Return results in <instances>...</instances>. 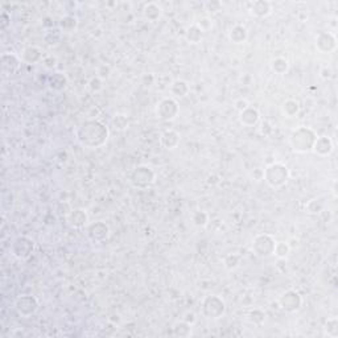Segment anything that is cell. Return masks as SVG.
<instances>
[{
  "label": "cell",
  "mask_w": 338,
  "mask_h": 338,
  "mask_svg": "<svg viewBox=\"0 0 338 338\" xmlns=\"http://www.w3.org/2000/svg\"><path fill=\"white\" fill-rule=\"evenodd\" d=\"M110 138V130L104 123L97 119L85 120L77 127L76 139L85 148L97 149L103 147Z\"/></svg>",
  "instance_id": "obj_1"
},
{
  "label": "cell",
  "mask_w": 338,
  "mask_h": 338,
  "mask_svg": "<svg viewBox=\"0 0 338 338\" xmlns=\"http://www.w3.org/2000/svg\"><path fill=\"white\" fill-rule=\"evenodd\" d=\"M317 136L313 128L300 126L290 132V145L296 153H309L313 149Z\"/></svg>",
  "instance_id": "obj_2"
},
{
  "label": "cell",
  "mask_w": 338,
  "mask_h": 338,
  "mask_svg": "<svg viewBox=\"0 0 338 338\" xmlns=\"http://www.w3.org/2000/svg\"><path fill=\"white\" fill-rule=\"evenodd\" d=\"M290 179V172L286 164L274 161V163L268 164L264 168V176L263 180L271 189H280V188L286 187Z\"/></svg>",
  "instance_id": "obj_3"
},
{
  "label": "cell",
  "mask_w": 338,
  "mask_h": 338,
  "mask_svg": "<svg viewBox=\"0 0 338 338\" xmlns=\"http://www.w3.org/2000/svg\"><path fill=\"white\" fill-rule=\"evenodd\" d=\"M156 177H157V176H156L155 169H153L151 165L140 164V165L135 167L131 172H130L128 181H130V184H131L135 189L144 191V189L151 188L152 185L156 183Z\"/></svg>",
  "instance_id": "obj_4"
},
{
  "label": "cell",
  "mask_w": 338,
  "mask_h": 338,
  "mask_svg": "<svg viewBox=\"0 0 338 338\" xmlns=\"http://www.w3.org/2000/svg\"><path fill=\"white\" fill-rule=\"evenodd\" d=\"M226 301L218 294H207L201 301V314L207 320H219L226 314Z\"/></svg>",
  "instance_id": "obj_5"
},
{
  "label": "cell",
  "mask_w": 338,
  "mask_h": 338,
  "mask_svg": "<svg viewBox=\"0 0 338 338\" xmlns=\"http://www.w3.org/2000/svg\"><path fill=\"white\" fill-rule=\"evenodd\" d=\"M276 242L278 241L275 239L274 235L267 234V233L258 234L254 237L251 242V250L259 258H270L274 255Z\"/></svg>",
  "instance_id": "obj_6"
},
{
  "label": "cell",
  "mask_w": 338,
  "mask_h": 338,
  "mask_svg": "<svg viewBox=\"0 0 338 338\" xmlns=\"http://www.w3.org/2000/svg\"><path fill=\"white\" fill-rule=\"evenodd\" d=\"M156 118L161 122H172L175 120L180 114V104L179 102L172 98L167 97L160 100L159 103L156 104L155 108Z\"/></svg>",
  "instance_id": "obj_7"
},
{
  "label": "cell",
  "mask_w": 338,
  "mask_h": 338,
  "mask_svg": "<svg viewBox=\"0 0 338 338\" xmlns=\"http://www.w3.org/2000/svg\"><path fill=\"white\" fill-rule=\"evenodd\" d=\"M35 247L36 243L32 238H29L27 235H20L11 244V254L19 260H27L35 252Z\"/></svg>",
  "instance_id": "obj_8"
},
{
  "label": "cell",
  "mask_w": 338,
  "mask_h": 338,
  "mask_svg": "<svg viewBox=\"0 0 338 338\" xmlns=\"http://www.w3.org/2000/svg\"><path fill=\"white\" fill-rule=\"evenodd\" d=\"M278 302L283 312L293 314L301 309L304 300H302L301 293L296 290H287L286 292L280 294Z\"/></svg>",
  "instance_id": "obj_9"
},
{
  "label": "cell",
  "mask_w": 338,
  "mask_h": 338,
  "mask_svg": "<svg viewBox=\"0 0 338 338\" xmlns=\"http://www.w3.org/2000/svg\"><path fill=\"white\" fill-rule=\"evenodd\" d=\"M39 300L32 294H23L15 301V310L21 317H31L39 310Z\"/></svg>",
  "instance_id": "obj_10"
},
{
  "label": "cell",
  "mask_w": 338,
  "mask_h": 338,
  "mask_svg": "<svg viewBox=\"0 0 338 338\" xmlns=\"http://www.w3.org/2000/svg\"><path fill=\"white\" fill-rule=\"evenodd\" d=\"M314 45L322 54H330L337 49V37L333 32H320L314 39Z\"/></svg>",
  "instance_id": "obj_11"
},
{
  "label": "cell",
  "mask_w": 338,
  "mask_h": 338,
  "mask_svg": "<svg viewBox=\"0 0 338 338\" xmlns=\"http://www.w3.org/2000/svg\"><path fill=\"white\" fill-rule=\"evenodd\" d=\"M110 227L103 221H97L88 226V237L93 243H103L110 238Z\"/></svg>",
  "instance_id": "obj_12"
},
{
  "label": "cell",
  "mask_w": 338,
  "mask_h": 338,
  "mask_svg": "<svg viewBox=\"0 0 338 338\" xmlns=\"http://www.w3.org/2000/svg\"><path fill=\"white\" fill-rule=\"evenodd\" d=\"M21 57H19L16 53L5 52L0 57V64H1V72L5 76H12L16 74L21 68Z\"/></svg>",
  "instance_id": "obj_13"
},
{
  "label": "cell",
  "mask_w": 338,
  "mask_h": 338,
  "mask_svg": "<svg viewBox=\"0 0 338 338\" xmlns=\"http://www.w3.org/2000/svg\"><path fill=\"white\" fill-rule=\"evenodd\" d=\"M68 225L72 229H84V227L89 226V214L86 209L82 207H77L74 210H72L66 217Z\"/></svg>",
  "instance_id": "obj_14"
},
{
  "label": "cell",
  "mask_w": 338,
  "mask_h": 338,
  "mask_svg": "<svg viewBox=\"0 0 338 338\" xmlns=\"http://www.w3.org/2000/svg\"><path fill=\"white\" fill-rule=\"evenodd\" d=\"M238 120L243 127H255L260 123V112L254 106H248L243 111L238 112Z\"/></svg>",
  "instance_id": "obj_15"
},
{
  "label": "cell",
  "mask_w": 338,
  "mask_h": 338,
  "mask_svg": "<svg viewBox=\"0 0 338 338\" xmlns=\"http://www.w3.org/2000/svg\"><path fill=\"white\" fill-rule=\"evenodd\" d=\"M334 151V143L333 140L330 139L329 136H317L316 143L313 145L312 152L316 153L320 157H328L333 153Z\"/></svg>",
  "instance_id": "obj_16"
},
{
  "label": "cell",
  "mask_w": 338,
  "mask_h": 338,
  "mask_svg": "<svg viewBox=\"0 0 338 338\" xmlns=\"http://www.w3.org/2000/svg\"><path fill=\"white\" fill-rule=\"evenodd\" d=\"M250 13L256 19H266L272 13V3L268 0H255L250 4Z\"/></svg>",
  "instance_id": "obj_17"
},
{
  "label": "cell",
  "mask_w": 338,
  "mask_h": 338,
  "mask_svg": "<svg viewBox=\"0 0 338 338\" xmlns=\"http://www.w3.org/2000/svg\"><path fill=\"white\" fill-rule=\"evenodd\" d=\"M180 142H181V136H180L179 132L172 130V128L165 130L160 136V144L168 151L176 149L180 145Z\"/></svg>",
  "instance_id": "obj_18"
},
{
  "label": "cell",
  "mask_w": 338,
  "mask_h": 338,
  "mask_svg": "<svg viewBox=\"0 0 338 338\" xmlns=\"http://www.w3.org/2000/svg\"><path fill=\"white\" fill-rule=\"evenodd\" d=\"M169 93L172 98H175L176 100L183 99L191 94V85L185 80H175L169 86Z\"/></svg>",
  "instance_id": "obj_19"
},
{
  "label": "cell",
  "mask_w": 338,
  "mask_h": 338,
  "mask_svg": "<svg viewBox=\"0 0 338 338\" xmlns=\"http://www.w3.org/2000/svg\"><path fill=\"white\" fill-rule=\"evenodd\" d=\"M227 37H229V40H230L233 44H244V43L248 40V31H247V28L244 25L235 24L233 25L230 31H229Z\"/></svg>",
  "instance_id": "obj_20"
},
{
  "label": "cell",
  "mask_w": 338,
  "mask_h": 338,
  "mask_svg": "<svg viewBox=\"0 0 338 338\" xmlns=\"http://www.w3.org/2000/svg\"><path fill=\"white\" fill-rule=\"evenodd\" d=\"M21 60L24 64L28 65H36L39 62L44 60L43 58V52L39 47H35V45H31V47H27V48L23 50L21 53Z\"/></svg>",
  "instance_id": "obj_21"
},
{
  "label": "cell",
  "mask_w": 338,
  "mask_h": 338,
  "mask_svg": "<svg viewBox=\"0 0 338 338\" xmlns=\"http://www.w3.org/2000/svg\"><path fill=\"white\" fill-rule=\"evenodd\" d=\"M161 15H163V7L159 3L149 1L144 5L143 17L144 20L148 21V23H156L161 17Z\"/></svg>",
  "instance_id": "obj_22"
},
{
  "label": "cell",
  "mask_w": 338,
  "mask_h": 338,
  "mask_svg": "<svg viewBox=\"0 0 338 338\" xmlns=\"http://www.w3.org/2000/svg\"><path fill=\"white\" fill-rule=\"evenodd\" d=\"M48 85H49V89L53 90V92H64L65 89L68 88L69 80H68V77L65 76L64 73L56 72L49 76Z\"/></svg>",
  "instance_id": "obj_23"
},
{
  "label": "cell",
  "mask_w": 338,
  "mask_h": 338,
  "mask_svg": "<svg viewBox=\"0 0 338 338\" xmlns=\"http://www.w3.org/2000/svg\"><path fill=\"white\" fill-rule=\"evenodd\" d=\"M280 111H282L284 118H296L300 112V103L296 99H287L283 102L280 106Z\"/></svg>",
  "instance_id": "obj_24"
},
{
  "label": "cell",
  "mask_w": 338,
  "mask_h": 338,
  "mask_svg": "<svg viewBox=\"0 0 338 338\" xmlns=\"http://www.w3.org/2000/svg\"><path fill=\"white\" fill-rule=\"evenodd\" d=\"M61 40H62V32H61L60 28L48 29V31L44 33V36H43V41H44V44L47 45L48 48H56V47H58Z\"/></svg>",
  "instance_id": "obj_25"
},
{
  "label": "cell",
  "mask_w": 338,
  "mask_h": 338,
  "mask_svg": "<svg viewBox=\"0 0 338 338\" xmlns=\"http://www.w3.org/2000/svg\"><path fill=\"white\" fill-rule=\"evenodd\" d=\"M203 35H205V33L201 31V28H199L198 25L192 24L191 27H188L187 31H185V40H187L188 44L197 45L203 40Z\"/></svg>",
  "instance_id": "obj_26"
},
{
  "label": "cell",
  "mask_w": 338,
  "mask_h": 338,
  "mask_svg": "<svg viewBox=\"0 0 338 338\" xmlns=\"http://www.w3.org/2000/svg\"><path fill=\"white\" fill-rule=\"evenodd\" d=\"M270 68L272 73L278 76H284L290 70V61L286 57H275L270 62Z\"/></svg>",
  "instance_id": "obj_27"
},
{
  "label": "cell",
  "mask_w": 338,
  "mask_h": 338,
  "mask_svg": "<svg viewBox=\"0 0 338 338\" xmlns=\"http://www.w3.org/2000/svg\"><path fill=\"white\" fill-rule=\"evenodd\" d=\"M58 27L62 33H72L78 28V19L73 15H66V16L61 17V20L58 21Z\"/></svg>",
  "instance_id": "obj_28"
},
{
  "label": "cell",
  "mask_w": 338,
  "mask_h": 338,
  "mask_svg": "<svg viewBox=\"0 0 338 338\" xmlns=\"http://www.w3.org/2000/svg\"><path fill=\"white\" fill-rule=\"evenodd\" d=\"M191 221L193 223V226L198 227V229H205L209 225L210 217L205 210H195L192 214Z\"/></svg>",
  "instance_id": "obj_29"
},
{
  "label": "cell",
  "mask_w": 338,
  "mask_h": 338,
  "mask_svg": "<svg viewBox=\"0 0 338 338\" xmlns=\"http://www.w3.org/2000/svg\"><path fill=\"white\" fill-rule=\"evenodd\" d=\"M173 334L179 338H188L192 336V325H189L188 322L179 321L176 322L173 326Z\"/></svg>",
  "instance_id": "obj_30"
},
{
  "label": "cell",
  "mask_w": 338,
  "mask_h": 338,
  "mask_svg": "<svg viewBox=\"0 0 338 338\" xmlns=\"http://www.w3.org/2000/svg\"><path fill=\"white\" fill-rule=\"evenodd\" d=\"M247 318H248V321H250L252 325L260 326L264 324V321H266V312L262 309H259V308H254V309H251L250 312H248Z\"/></svg>",
  "instance_id": "obj_31"
},
{
  "label": "cell",
  "mask_w": 338,
  "mask_h": 338,
  "mask_svg": "<svg viewBox=\"0 0 338 338\" xmlns=\"http://www.w3.org/2000/svg\"><path fill=\"white\" fill-rule=\"evenodd\" d=\"M241 262H242V256L239 254H227L223 258V267L227 271H234L241 266Z\"/></svg>",
  "instance_id": "obj_32"
},
{
  "label": "cell",
  "mask_w": 338,
  "mask_h": 338,
  "mask_svg": "<svg viewBox=\"0 0 338 338\" xmlns=\"http://www.w3.org/2000/svg\"><path fill=\"white\" fill-rule=\"evenodd\" d=\"M324 332L328 337L337 338L338 337V318L330 317L324 324Z\"/></svg>",
  "instance_id": "obj_33"
},
{
  "label": "cell",
  "mask_w": 338,
  "mask_h": 338,
  "mask_svg": "<svg viewBox=\"0 0 338 338\" xmlns=\"http://www.w3.org/2000/svg\"><path fill=\"white\" fill-rule=\"evenodd\" d=\"M111 124L116 131H124L130 126V120H128V118L124 114H115V115L112 116Z\"/></svg>",
  "instance_id": "obj_34"
},
{
  "label": "cell",
  "mask_w": 338,
  "mask_h": 338,
  "mask_svg": "<svg viewBox=\"0 0 338 338\" xmlns=\"http://www.w3.org/2000/svg\"><path fill=\"white\" fill-rule=\"evenodd\" d=\"M324 209H325V203L321 198L310 199L305 207L306 213H309V214H320L324 211Z\"/></svg>",
  "instance_id": "obj_35"
},
{
  "label": "cell",
  "mask_w": 338,
  "mask_h": 338,
  "mask_svg": "<svg viewBox=\"0 0 338 338\" xmlns=\"http://www.w3.org/2000/svg\"><path fill=\"white\" fill-rule=\"evenodd\" d=\"M290 254V246L287 242L282 241V242H276L275 246L274 255L278 259H287Z\"/></svg>",
  "instance_id": "obj_36"
},
{
  "label": "cell",
  "mask_w": 338,
  "mask_h": 338,
  "mask_svg": "<svg viewBox=\"0 0 338 338\" xmlns=\"http://www.w3.org/2000/svg\"><path fill=\"white\" fill-rule=\"evenodd\" d=\"M104 81L100 78V77L98 76H93L90 80H89L88 82V89L90 90L92 93H100L102 90H103L104 85H103Z\"/></svg>",
  "instance_id": "obj_37"
},
{
  "label": "cell",
  "mask_w": 338,
  "mask_h": 338,
  "mask_svg": "<svg viewBox=\"0 0 338 338\" xmlns=\"http://www.w3.org/2000/svg\"><path fill=\"white\" fill-rule=\"evenodd\" d=\"M195 24L198 25L199 28H201V31L205 33V32H209V31L213 28L214 23H213V19H211V17L203 16V17H201V19H198V21H197Z\"/></svg>",
  "instance_id": "obj_38"
},
{
  "label": "cell",
  "mask_w": 338,
  "mask_h": 338,
  "mask_svg": "<svg viewBox=\"0 0 338 338\" xmlns=\"http://www.w3.org/2000/svg\"><path fill=\"white\" fill-rule=\"evenodd\" d=\"M222 3H221V1H217V0H211V1H206V3H205V9H206L209 13H211V15H214V13H218L219 11H222Z\"/></svg>",
  "instance_id": "obj_39"
},
{
  "label": "cell",
  "mask_w": 338,
  "mask_h": 338,
  "mask_svg": "<svg viewBox=\"0 0 338 338\" xmlns=\"http://www.w3.org/2000/svg\"><path fill=\"white\" fill-rule=\"evenodd\" d=\"M259 132L264 136H270L274 132V127L271 124L270 120H262L260 122V127H259Z\"/></svg>",
  "instance_id": "obj_40"
},
{
  "label": "cell",
  "mask_w": 338,
  "mask_h": 338,
  "mask_svg": "<svg viewBox=\"0 0 338 338\" xmlns=\"http://www.w3.org/2000/svg\"><path fill=\"white\" fill-rule=\"evenodd\" d=\"M156 82V76L153 73H145L142 76V85L144 88H152Z\"/></svg>",
  "instance_id": "obj_41"
},
{
  "label": "cell",
  "mask_w": 338,
  "mask_h": 338,
  "mask_svg": "<svg viewBox=\"0 0 338 338\" xmlns=\"http://www.w3.org/2000/svg\"><path fill=\"white\" fill-rule=\"evenodd\" d=\"M97 76L100 77L103 81L108 80L110 76H111V68H110V65H102V66H99V68H98V72H97Z\"/></svg>",
  "instance_id": "obj_42"
},
{
  "label": "cell",
  "mask_w": 338,
  "mask_h": 338,
  "mask_svg": "<svg viewBox=\"0 0 338 338\" xmlns=\"http://www.w3.org/2000/svg\"><path fill=\"white\" fill-rule=\"evenodd\" d=\"M9 25H11V15L4 11L0 16V28L5 31V29H8Z\"/></svg>",
  "instance_id": "obj_43"
},
{
  "label": "cell",
  "mask_w": 338,
  "mask_h": 338,
  "mask_svg": "<svg viewBox=\"0 0 338 338\" xmlns=\"http://www.w3.org/2000/svg\"><path fill=\"white\" fill-rule=\"evenodd\" d=\"M248 106H250V103H248V100H247L246 98H239V99H235L234 102V107L238 112L243 111V110L248 107Z\"/></svg>",
  "instance_id": "obj_44"
},
{
  "label": "cell",
  "mask_w": 338,
  "mask_h": 338,
  "mask_svg": "<svg viewBox=\"0 0 338 338\" xmlns=\"http://www.w3.org/2000/svg\"><path fill=\"white\" fill-rule=\"evenodd\" d=\"M184 321L188 322L189 325H194L195 322H197V317H195V313H193V312H187L185 313V316H184Z\"/></svg>",
  "instance_id": "obj_45"
},
{
  "label": "cell",
  "mask_w": 338,
  "mask_h": 338,
  "mask_svg": "<svg viewBox=\"0 0 338 338\" xmlns=\"http://www.w3.org/2000/svg\"><path fill=\"white\" fill-rule=\"evenodd\" d=\"M252 179L255 180V181H262L263 180V176H264V169H262V168H256V169H254V172H252Z\"/></svg>",
  "instance_id": "obj_46"
},
{
  "label": "cell",
  "mask_w": 338,
  "mask_h": 338,
  "mask_svg": "<svg viewBox=\"0 0 338 338\" xmlns=\"http://www.w3.org/2000/svg\"><path fill=\"white\" fill-rule=\"evenodd\" d=\"M320 77H321L322 80H329L330 77H332V70H330L328 66L322 68L321 70H320Z\"/></svg>",
  "instance_id": "obj_47"
},
{
  "label": "cell",
  "mask_w": 338,
  "mask_h": 338,
  "mask_svg": "<svg viewBox=\"0 0 338 338\" xmlns=\"http://www.w3.org/2000/svg\"><path fill=\"white\" fill-rule=\"evenodd\" d=\"M332 193H333L334 198H337V180L333 181V188H332Z\"/></svg>",
  "instance_id": "obj_48"
}]
</instances>
